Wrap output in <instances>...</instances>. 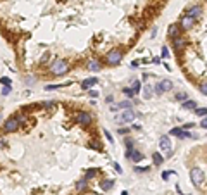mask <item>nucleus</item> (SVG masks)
I'll return each instance as SVG.
<instances>
[{"instance_id":"6e6552de","label":"nucleus","mask_w":207,"mask_h":195,"mask_svg":"<svg viewBox=\"0 0 207 195\" xmlns=\"http://www.w3.org/2000/svg\"><path fill=\"white\" fill-rule=\"evenodd\" d=\"M133 119H135V112H133V109H126V111L123 112V116H117V118H116L117 123H131Z\"/></svg>"},{"instance_id":"ea45409f","label":"nucleus","mask_w":207,"mask_h":195,"mask_svg":"<svg viewBox=\"0 0 207 195\" xmlns=\"http://www.w3.org/2000/svg\"><path fill=\"white\" fill-rule=\"evenodd\" d=\"M192 126H193V123H187V124H185V130H190Z\"/></svg>"},{"instance_id":"e433bc0d","label":"nucleus","mask_w":207,"mask_h":195,"mask_svg":"<svg viewBox=\"0 0 207 195\" xmlns=\"http://www.w3.org/2000/svg\"><path fill=\"white\" fill-rule=\"evenodd\" d=\"M200 126H202V128H206V130H207V118H204V119L200 121Z\"/></svg>"},{"instance_id":"a878e982","label":"nucleus","mask_w":207,"mask_h":195,"mask_svg":"<svg viewBox=\"0 0 207 195\" xmlns=\"http://www.w3.org/2000/svg\"><path fill=\"white\" fill-rule=\"evenodd\" d=\"M143 95H145V99H150V95H152L150 86H145V88H143Z\"/></svg>"},{"instance_id":"7c9ffc66","label":"nucleus","mask_w":207,"mask_h":195,"mask_svg":"<svg viewBox=\"0 0 207 195\" xmlns=\"http://www.w3.org/2000/svg\"><path fill=\"white\" fill-rule=\"evenodd\" d=\"M200 92H202L204 95H207V83H202V85H200Z\"/></svg>"},{"instance_id":"393cba45","label":"nucleus","mask_w":207,"mask_h":195,"mask_svg":"<svg viewBox=\"0 0 207 195\" xmlns=\"http://www.w3.org/2000/svg\"><path fill=\"white\" fill-rule=\"evenodd\" d=\"M95 175H97V169H88V171H86V178H85V180H90V178H93Z\"/></svg>"},{"instance_id":"b1692460","label":"nucleus","mask_w":207,"mask_h":195,"mask_svg":"<svg viewBox=\"0 0 207 195\" xmlns=\"http://www.w3.org/2000/svg\"><path fill=\"white\" fill-rule=\"evenodd\" d=\"M174 99H176V100H180V102H185V100L188 99V95H187V93H178Z\"/></svg>"},{"instance_id":"f257e3e1","label":"nucleus","mask_w":207,"mask_h":195,"mask_svg":"<svg viewBox=\"0 0 207 195\" xmlns=\"http://www.w3.org/2000/svg\"><path fill=\"white\" fill-rule=\"evenodd\" d=\"M67 71H69V66H67V62L62 60V59H57V60L50 66V73H52L54 76H62V74H66Z\"/></svg>"},{"instance_id":"c756f323","label":"nucleus","mask_w":207,"mask_h":195,"mask_svg":"<svg viewBox=\"0 0 207 195\" xmlns=\"http://www.w3.org/2000/svg\"><path fill=\"white\" fill-rule=\"evenodd\" d=\"M171 175H174V171H164V173H162V180H166V178H169Z\"/></svg>"},{"instance_id":"72a5a7b5","label":"nucleus","mask_w":207,"mask_h":195,"mask_svg":"<svg viewBox=\"0 0 207 195\" xmlns=\"http://www.w3.org/2000/svg\"><path fill=\"white\" fill-rule=\"evenodd\" d=\"M10 93V86H3V90H2V95H9Z\"/></svg>"},{"instance_id":"f03ea898","label":"nucleus","mask_w":207,"mask_h":195,"mask_svg":"<svg viewBox=\"0 0 207 195\" xmlns=\"http://www.w3.org/2000/svg\"><path fill=\"white\" fill-rule=\"evenodd\" d=\"M19 119H17V116H12V118H9L5 123H3V131L5 133H14V131H17L19 130Z\"/></svg>"},{"instance_id":"473e14b6","label":"nucleus","mask_w":207,"mask_h":195,"mask_svg":"<svg viewBox=\"0 0 207 195\" xmlns=\"http://www.w3.org/2000/svg\"><path fill=\"white\" fill-rule=\"evenodd\" d=\"M133 92H135V93L140 92V83H138V81H135V85H133Z\"/></svg>"},{"instance_id":"6ab92c4d","label":"nucleus","mask_w":207,"mask_h":195,"mask_svg":"<svg viewBox=\"0 0 207 195\" xmlns=\"http://www.w3.org/2000/svg\"><path fill=\"white\" fill-rule=\"evenodd\" d=\"M183 109H187V111L197 109V104H195L193 100H185V102H183Z\"/></svg>"},{"instance_id":"5701e85b","label":"nucleus","mask_w":207,"mask_h":195,"mask_svg":"<svg viewBox=\"0 0 207 195\" xmlns=\"http://www.w3.org/2000/svg\"><path fill=\"white\" fill-rule=\"evenodd\" d=\"M69 83H62V85H47L45 86V90H57V88H60V86H67Z\"/></svg>"},{"instance_id":"4468645a","label":"nucleus","mask_w":207,"mask_h":195,"mask_svg":"<svg viewBox=\"0 0 207 195\" xmlns=\"http://www.w3.org/2000/svg\"><path fill=\"white\" fill-rule=\"evenodd\" d=\"M130 159L135 161V162H140L143 159V154H140L138 150H130Z\"/></svg>"},{"instance_id":"9b49d317","label":"nucleus","mask_w":207,"mask_h":195,"mask_svg":"<svg viewBox=\"0 0 207 195\" xmlns=\"http://www.w3.org/2000/svg\"><path fill=\"white\" fill-rule=\"evenodd\" d=\"M173 45H174V50L176 52H180V50H183L185 47H187V40L185 38H174V41H173Z\"/></svg>"},{"instance_id":"20e7f679","label":"nucleus","mask_w":207,"mask_h":195,"mask_svg":"<svg viewBox=\"0 0 207 195\" xmlns=\"http://www.w3.org/2000/svg\"><path fill=\"white\" fill-rule=\"evenodd\" d=\"M190 178H192V183H193L195 187H200V185L204 183V173L200 171V168H193V169L190 171Z\"/></svg>"},{"instance_id":"cd10ccee","label":"nucleus","mask_w":207,"mask_h":195,"mask_svg":"<svg viewBox=\"0 0 207 195\" xmlns=\"http://www.w3.org/2000/svg\"><path fill=\"white\" fill-rule=\"evenodd\" d=\"M123 92H124V95H128V97H133V95H135V92H133L131 88H124Z\"/></svg>"},{"instance_id":"423d86ee","label":"nucleus","mask_w":207,"mask_h":195,"mask_svg":"<svg viewBox=\"0 0 207 195\" xmlns=\"http://www.w3.org/2000/svg\"><path fill=\"white\" fill-rule=\"evenodd\" d=\"M159 147H161V150H162L168 157L173 154V152H171L173 149H171V140H169V137H166V135L161 137V138H159Z\"/></svg>"},{"instance_id":"c9c22d12","label":"nucleus","mask_w":207,"mask_h":195,"mask_svg":"<svg viewBox=\"0 0 207 195\" xmlns=\"http://www.w3.org/2000/svg\"><path fill=\"white\" fill-rule=\"evenodd\" d=\"M112 166H114V169H116V171H117V173H123V169H121V166H119V164H117V162H114V164H112Z\"/></svg>"},{"instance_id":"ddd939ff","label":"nucleus","mask_w":207,"mask_h":195,"mask_svg":"<svg viewBox=\"0 0 207 195\" xmlns=\"http://www.w3.org/2000/svg\"><path fill=\"white\" fill-rule=\"evenodd\" d=\"M168 33H169V36H171V38H178V36H180V26L171 24V26H169V29H168Z\"/></svg>"},{"instance_id":"f3484780","label":"nucleus","mask_w":207,"mask_h":195,"mask_svg":"<svg viewBox=\"0 0 207 195\" xmlns=\"http://www.w3.org/2000/svg\"><path fill=\"white\" fill-rule=\"evenodd\" d=\"M152 161H154V166H161V164L164 162V157H162L159 152H155V154L152 156Z\"/></svg>"},{"instance_id":"aec40b11","label":"nucleus","mask_w":207,"mask_h":195,"mask_svg":"<svg viewBox=\"0 0 207 195\" xmlns=\"http://www.w3.org/2000/svg\"><path fill=\"white\" fill-rule=\"evenodd\" d=\"M86 185H88V180H79V181L76 183V190H78V192H83V190L86 188Z\"/></svg>"},{"instance_id":"2eb2a0df","label":"nucleus","mask_w":207,"mask_h":195,"mask_svg":"<svg viewBox=\"0 0 207 195\" xmlns=\"http://www.w3.org/2000/svg\"><path fill=\"white\" fill-rule=\"evenodd\" d=\"M119 109H131V102H128V100L119 102V104H117V105H114L111 111H119Z\"/></svg>"},{"instance_id":"dca6fc26","label":"nucleus","mask_w":207,"mask_h":195,"mask_svg":"<svg viewBox=\"0 0 207 195\" xmlns=\"http://www.w3.org/2000/svg\"><path fill=\"white\" fill-rule=\"evenodd\" d=\"M112 187H114V181H112V180H104V181H100V188H102L104 192L111 190Z\"/></svg>"},{"instance_id":"f8f14e48","label":"nucleus","mask_w":207,"mask_h":195,"mask_svg":"<svg viewBox=\"0 0 207 195\" xmlns=\"http://www.w3.org/2000/svg\"><path fill=\"white\" fill-rule=\"evenodd\" d=\"M97 83H98V79H97V78H88V79H85V81L81 83V88H83V90H90V88H92V86H95Z\"/></svg>"},{"instance_id":"a211bd4d","label":"nucleus","mask_w":207,"mask_h":195,"mask_svg":"<svg viewBox=\"0 0 207 195\" xmlns=\"http://www.w3.org/2000/svg\"><path fill=\"white\" fill-rule=\"evenodd\" d=\"M100 67H102V66H100L98 60H90V62H88V69H90V71H100Z\"/></svg>"},{"instance_id":"58836bf2","label":"nucleus","mask_w":207,"mask_h":195,"mask_svg":"<svg viewBox=\"0 0 207 195\" xmlns=\"http://www.w3.org/2000/svg\"><path fill=\"white\" fill-rule=\"evenodd\" d=\"M90 97H98V93H97L95 90H92V92H90Z\"/></svg>"},{"instance_id":"bb28decb","label":"nucleus","mask_w":207,"mask_h":195,"mask_svg":"<svg viewBox=\"0 0 207 195\" xmlns=\"http://www.w3.org/2000/svg\"><path fill=\"white\" fill-rule=\"evenodd\" d=\"M0 83H2L3 86H10V79H9V78H0Z\"/></svg>"},{"instance_id":"39448f33","label":"nucleus","mask_w":207,"mask_h":195,"mask_svg":"<svg viewBox=\"0 0 207 195\" xmlns=\"http://www.w3.org/2000/svg\"><path fill=\"white\" fill-rule=\"evenodd\" d=\"M173 88V81H169V79H162V81H159L157 85H155V93L157 95H162V93H166V92H169Z\"/></svg>"},{"instance_id":"7ed1b4c3","label":"nucleus","mask_w":207,"mask_h":195,"mask_svg":"<svg viewBox=\"0 0 207 195\" xmlns=\"http://www.w3.org/2000/svg\"><path fill=\"white\" fill-rule=\"evenodd\" d=\"M121 59H123V52H121V50H111V52L105 55V62H107L109 66H116V64H119Z\"/></svg>"},{"instance_id":"f704fd0d","label":"nucleus","mask_w":207,"mask_h":195,"mask_svg":"<svg viewBox=\"0 0 207 195\" xmlns=\"http://www.w3.org/2000/svg\"><path fill=\"white\" fill-rule=\"evenodd\" d=\"M104 133H105V137H107V140H109V142H111V143H112V142H114V138H112V135H111V133H109V131H107V130H105V131H104Z\"/></svg>"},{"instance_id":"4c0bfd02","label":"nucleus","mask_w":207,"mask_h":195,"mask_svg":"<svg viewBox=\"0 0 207 195\" xmlns=\"http://www.w3.org/2000/svg\"><path fill=\"white\" fill-rule=\"evenodd\" d=\"M88 147H92V149H97V150H98V149H100V147H98V143H90V145H88Z\"/></svg>"},{"instance_id":"1a4fd4ad","label":"nucleus","mask_w":207,"mask_h":195,"mask_svg":"<svg viewBox=\"0 0 207 195\" xmlns=\"http://www.w3.org/2000/svg\"><path fill=\"white\" fill-rule=\"evenodd\" d=\"M193 24H195V19H193V17H190V16H185V17H181L180 28H181V29H190Z\"/></svg>"},{"instance_id":"4be33fe9","label":"nucleus","mask_w":207,"mask_h":195,"mask_svg":"<svg viewBox=\"0 0 207 195\" xmlns=\"http://www.w3.org/2000/svg\"><path fill=\"white\" fill-rule=\"evenodd\" d=\"M195 114H197L199 118H206V116H207V109H206V107H200V109H195Z\"/></svg>"},{"instance_id":"c85d7f7f","label":"nucleus","mask_w":207,"mask_h":195,"mask_svg":"<svg viewBox=\"0 0 207 195\" xmlns=\"http://www.w3.org/2000/svg\"><path fill=\"white\" fill-rule=\"evenodd\" d=\"M124 143H126L128 150H131V147H133V140H131V138H126V140H124Z\"/></svg>"},{"instance_id":"2f4dec72","label":"nucleus","mask_w":207,"mask_h":195,"mask_svg":"<svg viewBox=\"0 0 207 195\" xmlns=\"http://www.w3.org/2000/svg\"><path fill=\"white\" fill-rule=\"evenodd\" d=\"M162 57H164V59H168V57H169V50H168L166 47L162 48Z\"/></svg>"},{"instance_id":"0eeeda50","label":"nucleus","mask_w":207,"mask_h":195,"mask_svg":"<svg viewBox=\"0 0 207 195\" xmlns=\"http://www.w3.org/2000/svg\"><path fill=\"white\" fill-rule=\"evenodd\" d=\"M76 123L81 124V126H88L92 123V114L90 112H85V111H79L76 114Z\"/></svg>"},{"instance_id":"412c9836","label":"nucleus","mask_w":207,"mask_h":195,"mask_svg":"<svg viewBox=\"0 0 207 195\" xmlns=\"http://www.w3.org/2000/svg\"><path fill=\"white\" fill-rule=\"evenodd\" d=\"M169 135H171V137H178V138H181V137H183V130H181V128H173V130L169 131Z\"/></svg>"},{"instance_id":"9d476101","label":"nucleus","mask_w":207,"mask_h":195,"mask_svg":"<svg viewBox=\"0 0 207 195\" xmlns=\"http://www.w3.org/2000/svg\"><path fill=\"white\" fill-rule=\"evenodd\" d=\"M200 14H202V7H200V5H193V7H190V9L187 10V16H190V17H193V19H197Z\"/></svg>"}]
</instances>
